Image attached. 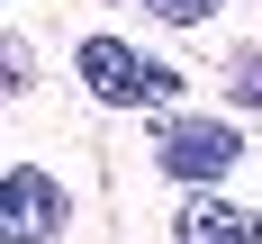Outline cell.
Returning <instances> with one entry per match:
<instances>
[{
	"label": "cell",
	"mask_w": 262,
	"mask_h": 244,
	"mask_svg": "<svg viewBox=\"0 0 262 244\" xmlns=\"http://www.w3.org/2000/svg\"><path fill=\"white\" fill-rule=\"evenodd\" d=\"M81 81H91L100 108H163V100H181V73L172 63H145L118 36H81Z\"/></svg>",
	"instance_id": "1"
},
{
	"label": "cell",
	"mask_w": 262,
	"mask_h": 244,
	"mask_svg": "<svg viewBox=\"0 0 262 244\" xmlns=\"http://www.w3.org/2000/svg\"><path fill=\"white\" fill-rule=\"evenodd\" d=\"M235 154H244L235 127H217V118H172L154 163H163V181H217V172H235Z\"/></svg>",
	"instance_id": "2"
},
{
	"label": "cell",
	"mask_w": 262,
	"mask_h": 244,
	"mask_svg": "<svg viewBox=\"0 0 262 244\" xmlns=\"http://www.w3.org/2000/svg\"><path fill=\"white\" fill-rule=\"evenodd\" d=\"M54 226H63V190L36 163H18L0 181V244H54Z\"/></svg>",
	"instance_id": "3"
},
{
	"label": "cell",
	"mask_w": 262,
	"mask_h": 244,
	"mask_svg": "<svg viewBox=\"0 0 262 244\" xmlns=\"http://www.w3.org/2000/svg\"><path fill=\"white\" fill-rule=\"evenodd\" d=\"M181 244H262V217L253 208H235V199H181V226H172Z\"/></svg>",
	"instance_id": "4"
},
{
	"label": "cell",
	"mask_w": 262,
	"mask_h": 244,
	"mask_svg": "<svg viewBox=\"0 0 262 244\" xmlns=\"http://www.w3.org/2000/svg\"><path fill=\"white\" fill-rule=\"evenodd\" d=\"M226 100H235V108H253V118H262V54H244L235 73H226Z\"/></svg>",
	"instance_id": "5"
},
{
	"label": "cell",
	"mask_w": 262,
	"mask_h": 244,
	"mask_svg": "<svg viewBox=\"0 0 262 244\" xmlns=\"http://www.w3.org/2000/svg\"><path fill=\"white\" fill-rule=\"evenodd\" d=\"M154 18H172V27H199V18H217V0H145Z\"/></svg>",
	"instance_id": "6"
}]
</instances>
